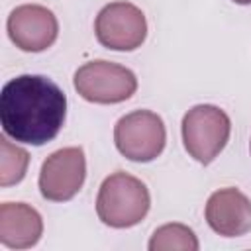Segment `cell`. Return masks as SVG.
<instances>
[{"label": "cell", "instance_id": "ba28073f", "mask_svg": "<svg viewBox=\"0 0 251 251\" xmlns=\"http://www.w3.org/2000/svg\"><path fill=\"white\" fill-rule=\"evenodd\" d=\"M6 27L12 43L27 53L45 51L59 35L55 14L41 4H22L14 8L8 16Z\"/></svg>", "mask_w": 251, "mask_h": 251}, {"label": "cell", "instance_id": "7a4b0ae2", "mask_svg": "<svg viewBox=\"0 0 251 251\" xmlns=\"http://www.w3.org/2000/svg\"><path fill=\"white\" fill-rule=\"evenodd\" d=\"M151 206L147 186L133 175L118 171L106 176L96 196V214L110 227H131L139 224Z\"/></svg>", "mask_w": 251, "mask_h": 251}, {"label": "cell", "instance_id": "8992f818", "mask_svg": "<svg viewBox=\"0 0 251 251\" xmlns=\"http://www.w3.org/2000/svg\"><path fill=\"white\" fill-rule=\"evenodd\" d=\"M96 39L112 51H133L147 37L145 14L129 2L106 4L94 22Z\"/></svg>", "mask_w": 251, "mask_h": 251}, {"label": "cell", "instance_id": "8fae6325", "mask_svg": "<svg viewBox=\"0 0 251 251\" xmlns=\"http://www.w3.org/2000/svg\"><path fill=\"white\" fill-rule=\"evenodd\" d=\"M198 247L194 231L184 224H165L149 239V251H198Z\"/></svg>", "mask_w": 251, "mask_h": 251}, {"label": "cell", "instance_id": "4fadbf2b", "mask_svg": "<svg viewBox=\"0 0 251 251\" xmlns=\"http://www.w3.org/2000/svg\"><path fill=\"white\" fill-rule=\"evenodd\" d=\"M235 4H251V0H233Z\"/></svg>", "mask_w": 251, "mask_h": 251}, {"label": "cell", "instance_id": "6da1fadb", "mask_svg": "<svg viewBox=\"0 0 251 251\" xmlns=\"http://www.w3.org/2000/svg\"><path fill=\"white\" fill-rule=\"evenodd\" d=\"M67 118V96L43 75H20L0 92V124L8 137L27 145L53 141Z\"/></svg>", "mask_w": 251, "mask_h": 251}, {"label": "cell", "instance_id": "52a82bcc", "mask_svg": "<svg viewBox=\"0 0 251 251\" xmlns=\"http://www.w3.org/2000/svg\"><path fill=\"white\" fill-rule=\"evenodd\" d=\"M86 159L82 147H63L51 153L39 171V192L45 200L67 202L84 184Z\"/></svg>", "mask_w": 251, "mask_h": 251}, {"label": "cell", "instance_id": "3957f363", "mask_svg": "<svg viewBox=\"0 0 251 251\" xmlns=\"http://www.w3.org/2000/svg\"><path fill=\"white\" fill-rule=\"evenodd\" d=\"M231 122L224 110L212 104H198L182 118V143L198 163H212L226 147Z\"/></svg>", "mask_w": 251, "mask_h": 251}, {"label": "cell", "instance_id": "9c48e42d", "mask_svg": "<svg viewBox=\"0 0 251 251\" xmlns=\"http://www.w3.org/2000/svg\"><path fill=\"white\" fill-rule=\"evenodd\" d=\"M208 226L224 237L251 231V200L237 188H220L206 202Z\"/></svg>", "mask_w": 251, "mask_h": 251}, {"label": "cell", "instance_id": "277c9868", "mask_svg": "<svg viewBox=\"0 0 251 251\" xmlns=\"http://www.w3.org/2000/svg\"><path fill=\"white\" fill-rule=\"evenodd\" d=\"M167 141V131L161 116L151 110H135L122 116L114 127V143L118 151L135 163L157 159Z\"/></svg>", "mask_w": 251, "mask_h": 251}, {"label": "cell", "instance_id": "30bf717a", "mask_svg": "<svg viewBox=\"0 0 251 251\" xmlns=\"http://www.w3.org/2000/svg\"><path fill=\"white\" fill-rule=\"evenodd\" d=\"M43 233V220L35 208L24 202L0 204V243L8 249L33 247Z\"/></svg>", "mask_w": 251, "mask_h": 251}, {"label": "cell", "instance_id": "5b68a950", "mask_svg": "<svg viewBox=\"0 0 251 251\" xmlns=\"http://www.w3.org/2000/svg\"><path fill=\"white\" fill-rule=\"evenodd\" d=\"M73 82L75 90L94 104H118L137 90V78L127 67L102 59L78 67Z\"/></svg>", "mask_w": 251, "mask_h": 251}, {"label": "cell", "instance_id": "7c38bea8", "mask_svg": "<svg viewBox=\"0 0 251 251\" xmlns=\"http://www.w3.org/2000/svg\"><path fill=\"white\" fill-rule=\"evenodd\" d=\"M29 153L6 139V133L0 137V186L18 184L27 171Z\"/></svg>", "mask_w": 251, "mask_h": 251}, {"label": "cell", "instance_id": "5bb4252c", "mask_svg": "<svg viewBox=\"0 0 251 251\" xmlns=\"http://www.w3.org/2000/svg\"><path fill=\"white\" fill-rule=\"evenodd\" d=\"M249 149H251V143H249Z\"/></svg>", "mask_w": 251, "mask_h": 251}]
</instances>
